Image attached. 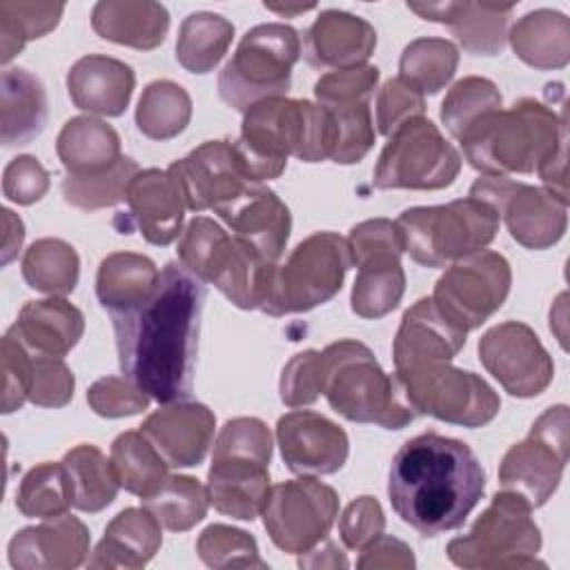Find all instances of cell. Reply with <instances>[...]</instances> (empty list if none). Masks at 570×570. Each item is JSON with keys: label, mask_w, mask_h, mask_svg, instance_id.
I'll return each instance as SVG.
<instances>
[{"label": "cell", "mask_w": 570, "mask_h": 570, "mask_svg": "<svg viewBox=\"0 0 570 570\" xmlns=\"http://www.w3.org/2000/svg\"><path fill=\"white\" fill-rule=\"evenodd\" d=\"M203 305L205 283L167 263L147 298L109 314L122 374L158 403L191 394Z\"/></svg>", "instance_id": "6da1fadb"}, {"label": "cell", "mask_w": 570, "mask_h": 570, "mask_svg": "<svg viewBox=\"0 0 570 570\" xmlns=\"http://www.w3.org/2000/svg\"><path fill=\"white\" fill-rule=\"evenodd\" d=\"M483 490L485 472L470 445L436 432L405 441L390 463V503L423 537L463 525Z\"/></svg>", "instance_id": "7a4b0ae2"}, {"label": "cell", "mask_w": 570, "mask_h": 570, "mask_svg": "<svg viewBox=\"0 0 570 570\" xmlns=\"http://www.w3.org/2000/svg\"><path fill=\"white\" fill-rule=\"evenodd\" d=\"M465 160L485 176L532 174L559 149L568 147L563 109L521 98L474 122L461 138Z\"/></svg>", "instance_id": "3957f363"}, {"label": "cell", "mask_w": 570, "mask_h": 570, "mask_svg": "<svg viewBox=\"0 0 570 570\" xmlns=\"http://www.w3.org/2000/svg\"><path fill=\"white\" fill-rule=\"evenodd\" d=\"M321 354L323 394L332 410L347 421L401 430L419 416L399 374H385L361 341L341 338Z\"/></svg>", "instance_id": "277c9868"}, {"label": "cell", "mask_w": 570, "mask_h": 570, "mask_svg": "<svg viewBox=\"0 0 570 570\" xmlns=\"http://www.w3.org/2000/svg\"><path fill=\"white\" fill-rule=\"evenodd\" d=\"M178 261L198 281L212 283L240 309H261L265 285L276 263L252 245L229 236L216 220L194 216L180 232Z\"/></svg>", "instance_id": "5b68a950"}, {"label": "cell", "mask_w": 570, "mask_h": 570, "mask_svg": "<svg viewBox=\"0 0 570 570\" xmlns=\"http://www.w3.org/2000/svg\"><path fill=\"white\" fill-rule=\"evenodd\" d=\"M403 252L423 267H445L468 254L485 249L501 216L479 198H459L448 205L412 207L396 220Z\"/></svg>", "instance_id": "8992f818"}, {"label": "cell", "mask_w": 570, "mask_h": 570, "mask_svg": "<svg viewBox=\"0 0 570 570\" xmlns=\"http://www.w3.org/2000/svg\"><path fill=\"white\" fill-rule=\"evenodd\" d=\"M301 58L298 31L283 22H265L249 29L238 42L232 60L218 76V94L236 111L285 98L292 69Z\"/></svg>", "instance_id": "52a82bcc"}, {"label": "cell", "mask_w": 570, "mask_h": 570, "mask_svg": "<svg viewBox=\"0 0 570 570\" xmlns=\"http://www.w3.org/2000/svg\"><path fill=\"white\" fill-rule=\"evenodd\" d=\"M350 267L347 240L334 232H316L283 265L272 267L261 309L269 316L309 312L338 294Z\"/></svg>", "instance_id": "ba28073f"}, {"label": "cell", "mask_w": 570, "mask_h": 570, "mask_svg": "<svg viewBox=\"0 0 570 570\" xmlns=\"http://www.w3.org/2000/svg\"><path fill=\"white\" fill-rule=\"evenodd\" d=\"M532 508L514 492H497L465 537L448 543V557L459 568H546L537 559L541 530Z\"/></svg>", "instance_id": "9c48e42d"}, {"label": "cell", "mask_w": 570, "mask_h": 570, "mask_svg": "<svg viewBox=\"0 0 570 570\" xmlns=\"http://www.w3.org/2000/svg\"><path fill=\"white\" fill-rule=\"evenodd\" d=\"M461 171V154L439 127L419 116L403 122L383 147L374 167L376 189H421L450 187Z\"/></svg>", "instance_id": "30bf717a"}, {"label": "cell", "mask_w": 570, "mask_h": 570, "mask_svg": "<svg viewBox=\"0 0 570 570\" xmlns=\"http://www.w3.org/2000/svg\"><path fill=\"white\" fill-rule=\"evenodd\" d=\"M568 463V407H548L530 428L528 436L514 443L501 465L503 490L519 494L530 508H541L559 488Z\"/></svg>", "instance_id": "8fae6325"}, {"label": "cell", "mask_w": 570, "mask_h": 570, "mask_svg": "<svg viewBox=\"0 0 570 570\" xmlns=\"http://www.w3.org/2000/svg\"><path fill=\"white\" fill-rule=\"evenodd\" d=\"M510 285L512 272L505 256L481 249L450 263L430 298L454 327L468 334L505 303Z\"/></svg>", "instance_id": "7c38bea8"}, {"label": "cell", "mask_w": 570, "mask_h": 570, "mask_svg": "<svg viewBox=\"0 0 570 570\" xmlns=\"http://www.w3.org/2000/svg\"><path fill=\"white\" fill-rule=\"evenodd\" d=\"M399 379L416 414H428L452 425L481 428L490 423L501 407V399L492 385L479 374L450 363H432L399 374Z\"/></svg>", "instance_id": "4fadbf2b"}, {"label": "cell", "mask_w": 570, "mask_h": 570, "mask_svg": "<svg viewBox=\"0 0 570 570\" xmlns=\"http://www.w3.org/2000/svg\"><path fill=\"white\" fill-rule=\"evenodd\" d=\"M261 514L278 550L305 554L327 539L338 514V494L309 476L283 481L269 488Z\"/></svg>", "instance_id": "5bb4252c"}, {"label": "cell", "mask_w": 570, "mask_h": 570, "mask_svg": "<svg viewBox=\"0 0 570 570\" xmlns=\"http://www.w3.org/2000/svg\"><path fill=\"white\" fill-rule=\"evenodd\" d=\"M479 361L499 385L519 399L539 396L554 376V363L534 330L519 321L490 327L479 338Z\"/></svg>", "instance_id": "9a60e30c"}, {"label": "cell", "mask_w": 570, "mask_h": 570, "mask_svg": "<svg viewBox=\"0 0 570 570\" xmlns=\"http://www.w3.org/2000/svg\"><path fill=\"white\" fill-rule=\"evenodd\" d=\"M127 214L120 212L114 220L120 234L138 229L151 245H169L178 238L187 200L178 176L167 169H142L129 185Z\"/></svg>", "instance_id": "2e32d148"}, {"label": "cell", "mask_w": 570, "mask_h": 570, "mask_svg": "<svg viewBox=\"0 0 570 570\" xmlns=\"http://www.w3.org/2000/svg\"><path fill=\"white\" fill-rule=\"evenodd\" d=\"M169 169L178 176L191 212H218L252 185L229 140H207L174 160Z\"/></svg>", "instance_id": "e0dca14e"}, {"label": "cell", "mask_w": 570, "mask_h": 570, "mask_svg": "<svg viewBox=\"0 0 570 570\" xmlns=\"http://www.w3.org/2000/svg\"><path fill=\"white\" fill-rule=\"evenodd\" d=\"M294 98H269L245 111L236 156L252 183L278 178L292 156Z\"/></svg>", "instance_id": "ac0fdd59"}, {"label": "cell", "mask_w": 570, "mask_h": 570, "mask_svg": "<svg viewBox=\"0 0 570 570\" xmlns=\"http://www.w3.org/2000/svg\"><path fill=\"white\" fill-rule=\"evenodd\" d=\"M276 441L285 465L294 474H334L350 454V439L341 425L309 410H294L278 419Z\"/></svg>", "instance_id": "d6986e66"}, {"label": "cell", "mask_w": 570, "mask_h": 570, "mask_svg": "<svg viewBox=\"0 0 570 570\" xmlns=\"http://www.w3.org/2000/svg\"><path fill=\"white\" fill-rule=\"evenodd\" d=\"M216 416L198 401H174L151 412L140 432L171 468L198 465L214 439Z\"/></svg>", "instance_id": "ffe728a7"}, {"label": "cell", "mask_w": 570, "mask_h": 570, "mask_svg": "<svg viewBox=\"0 0 570 570\" xmlns=\"http://www.w3.org/2000/svg\"><path fill=\"white\" fill-rule=\"evenodd\" d=\"M87 554L89 530L67 512L22 528L9 541V563L16 570H69L82 566Z\"/></svg>", "instance_id": "44dd1931"}, {"label": "cell", "mask_w": 570, "mask_h": 570, "mask_svg": "<svg viewBox=\"0 0 570 570\" xmlns=\"http://www.w3.org/2000/svg\"><path fill=\"white\" fill-rule=\"evenodd\" d=\"M465 332L454 327L432 303L419 298L401 318L392 356L396 374H405L432 363H450L465 345Z\"/></svg>", "instance_id": "7402d4cb"}, {"label": "cell", "mask_w": 570, "mask_h": 570, "mask_svg": "<svg viewBox=\"0 0 570 570\" xmlns=\"http://www.w3.org/2000/svg\"><path fill=\"white\" fill-rule=\"evenodd\" d=\"M236 238L252 245L265 261L278 263L292 229L287 205L261 183H252L234 203L216 212Z\"/></svg>", "instance_id": "603a6c76"}, {"label": "cell", "mask_w": 570, "mask_h": 570, "mask_svg": "<svg viewBox=\"0 0 570 570\" xmlns=\"http://www.w3.org/2000/svg\"><path fill=\"white\" fill-rule=\"evenodd\" d=\"M374 27L354 13L327 9L303 33V53L314 69L361 67L374 53Z\"/></svg>", "instance_id": "cb8c5ba5"}, {"label": "cell", "mask_w": 570, "mask_h": 570, "mask_svg": "<svg viewBox=\"0 0 570 570\" xmlns=\"http://www.w3.org/2000/svg\"><path fill=\"white\" fill-rule=\"evenodd\" d=\"M407 9L430 22L448 24L468 53L494 56L508 40L514 4L497 2H407Z\"/></svg>", "instance_id": "d4e9b609"}, {"label": "cell", "mask_w": 570, "mask_h": 570, "mask_svg": "<svg viewBox=\"0 0 570 570\" xmlns=\"http://www.w3.org/2000/svg\"><path fill=\"white\" fill-rule=\"evenodd\" d=\"M136 73L122 60L89 53L76 60L67 73L71 102L87 114L120 116L134 94Z\"/></svg>", "instance_id": "484cf974"}, {"label": "cell", "mask_w": 570, "mask_h": 570, "mask_svg": "<svg viewBox=\"0 0 570 570\" xmlns=\"http://www.w3.org/2000/svg\"><path fill=\"white\" fill-rule=\"evenodd\" d=\"M269 465L243 456H214L207 474L209 503L232 519L254 521L267 501Z\"/></svg>", "instance_id": "4316f807"}, {"label": "cell", "mask_w": 570, "mask_h": 570, "mask_svg": "<svg viewBox=\"0 0 570 570\" xmlns=\"http://www.w3.org/2000/svg\"><path fill=\"white\" fill-rule=\"evenodd\" d=\"M499 216L505 218L510 236L528 249H546L554 245L568 225L566 205L543 187L512 180Z\"/></svg>", "instance_id": "83f0119b"}, {"label": "cell", "mask_w": 570, "mask_h": 570, "mask_svg": "<svg viewBox=\"0 0 570 570\" xmlns=\"http://www.w3.org/2000/svg\"><path fill=\"white\" fill-rule=\"evenodd\" d=\"M9 332L33 354L65 356L82 338L85 316L62 296L27 301Z\"/></svg>", "instance_id": "f1b7e54d"}, {"label": "cell", "mask_w": 570, "mask_h": 570, "mask_svg": "<svg viewBox=\"0 0 570 570\" xmlns=\"http://www.w3.org/2000/svg\"><path fill=\"white\" fill-rule=\"evenodd\" d=\"M160 528L163 525L158 523V519L145 505L125 508L109 521L105 537L96 546L87 566L125 570L145 568L160 550Z\"/></svg>", "instance_id": "f546056e"}, {"label": "cell", "mask_w": 570, "mask_h": 570, "mask_svg": "<svg viewBox=\"0 0 570 570\" xmlns=\"http://www.w3.org/2000/svg\"><path fill=\"white\" fill-rule=\"evenodd\" d=\"M91 27L109 42L149 51L163 45L169 11L151 0H100L91 11Z\"/></svg>", "instance_id": "4dcf8cb0"}, {"label": "cell", "mask_w": 570, "mask_h": 570, "mask_svg": "<svg viewBox=\"0 0 570 570\" xmlns=\"http://www.w3.org/2000/svg\"><path fill=\"white\" fill-rule=\"evenodd\" d=\"M47 125L45 85L27 69L11 67L0 76V140L4 147L29 145Z\"/></svg>", "instance_id": "1f68e13d"}, {"label": "cell", "mask_w": 570, "mask_h": 570, "mask_svg": "<svg viewBox=\"0 0 570 570\" xmlns=\"http://www.w3.org/2000/svg\"><path fill=\"white\" fill-rule=\"evenodd\" d=\"M56 151L67 174L73 176L107 171L122 158L118 131L91 116L67 120L58 134Z\"/></svg>", "instance_id": "d6a6232c"}, {"label": "cell", "mask_w": 570, "mask_h": 570, "mask_svg": "<svg viewBox=\"0 0 570 570\" xmlns=\"http://www.w3.org/2000/svg\"><path fill=\"white\" fill-rule=\"evenodd\" d=\"M512 51L534 69H563L570 60V20L561 11L537 9L508 33Z\"/></svg>", "instance_id": "836d02e7"}, {"label": "cell", "mask_w": 570, "mask_h": 570, "mask_svg": "<svg viewBox=\"0 0 570 570\" xmlns=\"http://www.w3.org/2000/svg\"><path fill=\"white\" fill-rule=\"evenodd\" d=\"M158 267L151 258L134 252H114L102 258L96 276V296L111 314L147 298L158 283Z\"/></svg>", "instance_id": "e575fe53"}, {"label": "cell", "mask_w": 570, "mask_h": 570, "mask_svg": "<svg viewBox=\"0 0 570 570\" xmlns=\"http://www.w3.org/2000/svg\"><path fill=\"white\" fill-rule=\"evenodd\" d=\"M358 276L352 287V312L363 318H381L399 307L405 292L401 254H374L356 263Z\"/></svg>", "instance_id": "d590c367"}, {"label": "cell", "mask_w": 570, "mask_h": 570, "mask_svg": "<svg viewBox=\"0 0 570 570\" xmlns=\"http://www.w3.org/2000/svg\"><path fill=\"white\" fill-rule=\"evenodd\" d=\"M62 465L67 470L73 508L82 512H100L111 505L120 483L111 459H107L96 445L80 443L71 448L62 456Z\"/></svg>", "instance_id": "8d00e7d4"}, {"label": "cell", "mask_w": 570, "mask_h": 570, "mask_svg": "<svg viewBox=\"0 0 570 570\" xmlns=\"http://www.w3.org/2000/svg\"><path fill=\"white\" fill-rule=\"evenodd\" d=\"M234 38V24L209 11L189 13L176 40V60L191 73H209L227 53Z\"/></svg>", "instance_id": "74e56055"}, {"label": "cell", "mask_w": 570, "mask_h": 570, "mask_svg": "<svg viewBox=\"0 0 570 570\" xmlns=\"http://www.w3.org/2000/svg\"><path fill=\"white\" fill-rule=\"evenodd\" d=\"M80 258L62 238H40L22 256L24 283L42 294L65 296L78 285Z\"/></svg>", "instance_id": "f35d334b"}, {"label": "cell", "mask_w": 570, "mask_h": 570, "mask_svg": "<svg viewBox=\"0 0 570 570\" xmlns=\"http://www.w3.org/2000/svg\"><path fill=\"white\" fill-rule=\"evenodd\" d=\"M111 465L120 488L140 499L151 494L165 479L169 463L140 430H127L111 443Z\"/></svg>", "instance_id": "ab89813d"}, {"label": "cell", "mask_w": 570, "mask_h": 570, "mask_svg": "<svg viewBox=\"0 0 570 570\" xmlns=\"http://www.w3.org/2000/svg\"><path fill=\"white\" fill-rule=\"evenodd\" d=\"M140 501L158 523L171 532L191 530L205 519L209 508L207 485L185 474H167V479Z\"/></svg>", "instance_id": "60d3db41"}, {"label": "cell", "mask_w": 570, "mask_h": 570, "mask_svg": "<svg viewBox=\"0 0 570 570\" xmlns=\"http://www.w3.org/2000/svg\"><path fill=\"white\" fill-rule=\"evenodd\" d=\"M191 120L189 94L171 80L149 82L136 107V127L151 140H169L185 131Z\"/></svg>", "instance_id": "b9f144b4"}, {"label": "cell", "mask_w": 570, "mask_h": 570, "mask_svg": "<svg viewBox=\"0 0 570 570\" xmlns=\"http://www.w3.org/2000/svg\"><path fill=\"white\" fill-rule=\"evenodd\" d=\"M459 67V49L445 38H416L399 60V78L423 96H434L454 76Z\"/></svg>", "instance_id": "7bdbcfd3"}, {"label": "cell", "mask_w": 570, "mask_h": 570, "mask_svg": "<svg viewBox=\"0 0 570 570\" xmlns=\"http://www.w3.org/2000/svg\"><path fill=\"white\" fill-rule=\"evenodd\" d=\"M65 11L62 2H24L2 0L0 2V60L9 65L22 47L53 31Z\"/></svg>", "instance_id": "ee69618b"}, {"label": "cell", "mask_w": 570, "mask_h": 570, "mask_svg": "<svg viewBox=\"0 0 570 570\" xmlns=\"http://www.w3.org/2000/svg\"><path fill=\"white\" fill-rule=\"evenodd\" d=\"M138 165L134 158L122 156L111 169L87 174V176H73L67 174L60 183L62 198L76 209L96 212L102 207H114L127 198L129 185L138 174Z\"/></svg>", "instance_id": "f6af8a7d"}, {"label": "cell", "mask_w": 570, "mask_h": 570, "mask_svg": "<svg viewBox=\"0 0 570 570\" xmlns=\"http://www.w3.org/2000/svg\"><path fill=\"white\" fill-rule=\"evenodd\" d=\"M323 109L330 120V160L338 165H354L363 160L374 145L370 100L338 102Z\"/></svg>", "instance_id": "bcb514c9"}, {"label": "cell", "mask_w": 570, "mask_h": 570, "mask_svg": "<svg viewBox=\"0 0 570 570\" xmlns=\"http://www.w3.org/2000/svg\"><path fill=\"white\" fill-rule=\"evenodd\" d=\"M71 505V490L67 470L60 463H38L20 481L16 492V508L29 519L60 517Z\"/></svg>", "instance_id": "7dc6e473"}, {"label": "cell", "mask_w": 570, "mask_h": 570, "mask_svg": "<svg viewBox=\"0 0 570 570\" xmlns=\"http://www.w3.org/2000/svg\"><path fill=\"white\" fill-rule=\"evenodd\" d=\"M501 109L497 85L481 76H468L452 85L441 102V120L452 138H461L483 116Z\"/></svg>", "instance_id": "c3c4849f"}, {"label": "cell", "mask_w": 570, "mask_h": 570, "mask_svg": "<svg viewBox=\"0 0 570 570\" xmlns=\"http://www.w3.org/2000/svg\"><path fill=\"white\" fill-rule=\"evenodd\" d=\"M196 552L209 568H267L256 539L225 523L207 525L196 541Z\"/></svg>", "instance_id": "681fc988"}, {"label": "cell", "mask_w": 570, "mask_h": 570, "mask_svg": "<svg viewBox=\"0 0 570 570\" xmlns=\"http://www.w3.org/2000/svg\"><path fill=\"white\" fill-rule=\"evenodd\" d=\"M214 456H243L261 463L272 461L269 428L256 416L229 419L214 443Z\"/></svg>", "instance_id": "f907efd6"}, {"label": "cell", "mask_w": 570, "mask_h": 570, "mask_svg": "<svg viewBox=\"0 0 570 570\" xmlns=\"http://www.w3.org/2000/svg\"><path fill=\"white\" fill-rule=\"evenodd\" d=\"M278 392L287 407L314 403L323 394V354L318 350L294 354L283 367Z\"/></svg>", "instance_id": "816d5d0a"}, {"label": "cell", "mask_w": 570, "mask_h": 570, "mask_svg": "<svg viewBox=\"0 0 570 570\" xmlns=\"http://www.w3.org/2000/svg\"><path fill=\"white\" fill-rule=\"evenodd\" d=\"M31 354L29 401L40 407H62L71 401L76 379L62 356Z\"/></svg>", "instance_id": "f5cc1de1"}, {"label": "cell", "mask_w": 570, "mask_h": 570, "mask_svg": "<svg viewBox=\"0 0 570 570\" xmlns=\"http://www.w3.org/2000/svg\"><path fill=\"white\" fill-rule=\"evenodd\" d=\"M149 394L127 376H102L87 390L89 407L105 419L131 416L149 405Z\"/></svg>", "instance_id": "db71d44e"}, {"label": "cell", "mask_w": 570, "mask_h": 570, "mask_svg": "<svg viewBox=\"0 0 570 570\" xmlns=\"http://www.w3.org/2000/svg\"><path fill=\"white\" fill-rule=\"evenodd\" d=\"M376 82H379V69L372 65L336 69L316 80L314 96L321 107L370 100L376 89Z\"/></svg>", "instance_id": "11a10c76"}, {"label": "cell", "mask_w": 570, "mask_h": 570, "mask_svg": "<svg viewBox=\"0 0 570 570\" xmlns=\"http://www.w3.org/2000/svg\"><path fill=\"white\" fill-rule=\"evenodd\" d=\"M425 96L403 78H390L376 96V125L383 136H392L403 122L423 116Z\"/></svg>", "instance_id": "9f6ffc18"}, {"label": "cell", "mask_w": 570, "mask_h": 570, "mask_svg": "<svg viewBox=\"0 0 570 570\" xmlns=\"http://www.w3.org/2000/svg\"><path fill=\"white\" fill-rule=\"evenodd\" d=\"M2 361V414H11L29 401L31 390V354L7 330L0 345Z\"/></svg>", "instance_id": "6f0895ef"}, {"label": "cell", "mask_w": 570, "mask_h": 570, "mask_svg": "<svg viewBox=\"0 0 570 570\" xmlns=\"http://www.w3.org/2000/svg\"><path fill=\"white\" fill-rule=\"evenodd\" d=\"M385 530V514L381 503L370 497H356L338 519V534L341 541L350 550H363L370 541H374Z\"/></svg>", "instance_id": "680465c9"}, {"label": "cell", "mask_w": 570, "mask_h": 570, "mask_svg": "<svg viewBox=\"0 0 570 570\" xmlns=\"http://www.w3.org/2000/svg\"><path fill=\"white\" fill-rule=\"evenodd\" d=\"M345 240L350 247L352 265L374 254H403L399 227L387 218H370L354 225Z\"/></svg>", "instance_id": "91938a15"}, {"label": "cell", "mask_w": 570, "mask_h": 570, "mask_svg": "<svg viewBox=\"0 0 570 570\" xmlns=\"http://www.w3.org/2000/svg\"><path fill=\"white\" fill-rule=\"evenodd\" d=\"M2 191L18 205L38 203L49 191V171L33 156H18L4 167Z\"/></svg>", "instance_id": "94428289"}, {"label": "cell", "mask_w": 570, "mask_h": 570, "mask_svg": "<svg viewBox=\"0 0 570 570\" xmlns=\"http://www.w3.org/2000/svg\"><path fill=\"white\" fill-rule=\"evenodd\" d=\"M358 568L361 570H376V568H396V570H407L414 568V554L412 548L407 543H403L401 539L387 537V534H379L374 541H370L363 550H358Z\"/></svg>", "instance_id": "6125c7cd"}, {"label": "cell", "mask_w": 570, "mask_h": 570, "mask_svg": "<svg viewBox=\"0 0 570 570\" xmlns=\"http://www.w3.org/2000/svg\"><path fill=\"white\" fill-rule=\"evenodd\" d=\"M298 566L301 568H338V566L347 568V559L334 541L323 539L318 546H314L312 550L301 554Z\"/></svg>", "instance_id": "be15d7a7"}, {"label": "cell", "mask_w": 570, "mask_h": 570, "mask_svg": "<svg viewBox=\"0 0 570 570\" xmlns=\"http://www.w3.org/2000/svg\"><path fill=\"white\" fill-rule=\"evenodd\" d=\"M2 265H9L22 247L24 225L11 209H2Z\"/></svg>", "instance_id": "e7e4bbea"}, {"label": "cell", "mask_w": 570, "mask_h": 570, "mask_svg": "<svg viewBox=\"0 0 570 570\" xmlns=\"http://www.w3.org/2000/svg\"><path fill=\"white\" fill-rule=\"evenodd\" d=\"M265 9L276 11L281 16H294V13H305V11L314 9V4H269V2H265Z\"/></svg>", "instance_id": "03108f58"}]
</instances>
